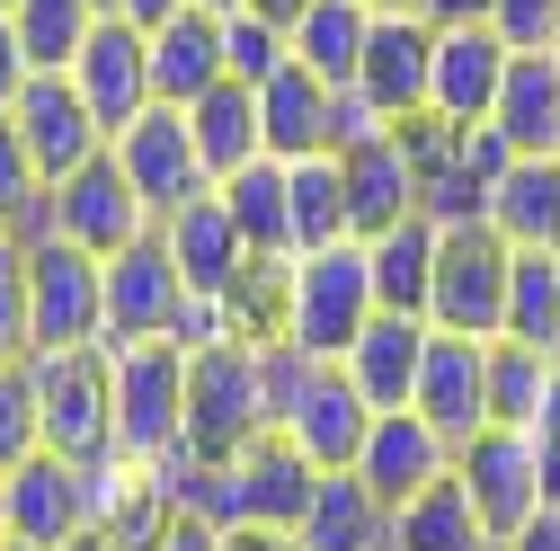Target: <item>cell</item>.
<instances>
[{
  "instance_id": "obj_1",
  "label": "cell",
  "mask_w": 560,
  "mask_h": 551,
  "mask_svg": "<svg viewBox=\"0 0 560 551\" xmlns=\"http://www.w3.org/2000/svg\"><path fill=\"white\" fill-rule=\"evenodd\" d=\"M383 303H374V258H365V241H329V249H312V258H294L285 276H276V338H294L303 356H347L365 338V320H374Z\"/></svg>"
},
{
  "instance_id": "obj_2",
  "label": "cell",
  "mask_w": 560,
  "mask_h": 551,
  "mask_svg": "<svg viewBox=\"0 0 560 551\" xmlns=\"http://www.w3.org/2000/svg\"><path fill=\"white\" fill-rule=\"evenodd\" d=\"M267 348L258 338H214V348H187V445L196 454H249L267 436Z\"/></svg>"
},
{
  "instance_id": "obj_3",
  "label": "cell",
  "mask_w": 560,
  "mask_h": 551,
  "mask_svg": "<svg viewBox=\"0 0 560 551\" xmlns=\"http://www.w3.org/2000/svg\"><path fill=\"white\" fill-rule=\"evenodd\" d=\"M27 383H36L45 454H62V462L116 454V365H107V348H36Z\"/></svg>"
},
{
  "instance_id": "obj_4",
  "label": "cell",
  "mask_w": 560,
  "mask_h": 551,
  "mask_svg": "<svg viewBox=\"0 0 560 551\" xmlns=\"http://www.w3.org/2000/svg\"><path fill=\"white\" fill-rule=\"evenodd\" d=\"M508 276L516 249L489 223H436V285H428V329L463 338H508Z\"/></svg>"
},
{
  "instance_id": "obj_5",
  "label": "cell",
  "mask_w": 560,
  "mask_h": 551,
  "mask_svg": "<svg viewBox=\"0 0 560 551\" xmlns=\"http://www.w3.org/2000/svg\"><path fill=\"white\" fill-rule=\"evenodd\" d=\"M116 365V454L161 462L187 445V348L178 338H143V348H107Z\"/></svg>"
},
{
  "instance_id": "obj_6",
  "label": "cell",
  "mask_w": 560,
  "mask_h": 551,
  "mask_svg": "<svg viewBox=\"0 0 560 551\" xmlns=\"http://www.w3.org/2000/svg\"><path fill=\"white\" fill-rule=\"evenodd\" d=\"M454 480L463 499L480 507L489 542H516L534 516H542V445L525 427H480L463 454H454Z\"/></svg>"
},
{
  "instance_id": "obj_7",
  "label": "cell",
  "mask_w": 560,
  "mask_h": 551,
  "mask_svg": "<svg viewBox=\"0 0 560 551\" xmlns=\"http://www.w3.org/2000/svg\"><path fill=\"white\" fill-rule=\"evenodd\" d=\"M27 303H36V348H107V258L72 241H36Z\"/></svg>"
},
{
  "instance_id": "obj_8",
  "label": "cell",
  "mask_w": 560,
  "mask_h": 551,
  "mask_svg": "<svg viewBox=\"0 0 560 551\" xmlns=\"http://www.w3.org/2000/svg\"><path fill=\"white\" fill-rule=\"evenodd\" d=\"M107 152H116V169L133 178V196L152 204V223L187 214L196 196H214V178H205V161H196V133H187V107H143Z\"/></svg>"
},
{
  "instance_id": "obj_9",
  "label": "cell",
  "mask_w": 560,
  "mask_h": 551,
  "mask_svg": "<svg viewBox=\"0 0 560 551\" xmlns=\"http://www.w3.org/2000/svg\"><path fill=\"white\" fill-rule=\"evenodd\" d=\"M187 312V276L170 258L161 232H143L133 249L107 258V348H143V338H178Z\"/></svg>"
},
{
  "instance_id": "obj_10",
  "label": "cell",
  "mask_w": 560,
  "mask_h": 551,
  "mask_svg": "<svg viewBox=\"0 0 560 551\" xmlns=\"http://www.w3.org/2000/svg\"><path fill=\"white\" fill-rule=\"evenodd\" d=\"M143 232H161V223H152V204L133 196V178L116 169V152H98L90 169H72V178L54 187V241H72L90 258H116V249H133Z\"/></svg>"
},
{
  "instance_id": "obj_11",
  "label": "cell",
  "mask_w": 560,
  "mask_h": 551,
  "mask_svg": "<svg viewBox=\"0 0 560 551\" xmlns=\"http://www.w3.org/2000/svg\"><path fill=\"white\" fill-rule=\"evenodd\" d=\"M10 125H19L27 161L45 169V187H62L72 169H90V161L107 152V125H98V116H90V98L72 90V72H36V81L19 90Z\"/></svg>"
},
{
  "instance_id": "obj_12",
  "label": "cell",
  "mask_w": 560,
  "mask_h": 551,
  "mask_svg": "<svg viewBox=\"0 0 560 551\" xmlns=\"http://www.w3.org/2000/svg\"><path fill=\"white\" fill-rule=\"evenodd\" d=\"M10 480V542L27 551H62V542H81L98 525L90 507V462H62V454H27L19 471H0Z\"/></svg>"
},
{
  "instance_id": "obj_13",
  "label": "cell",
  "mask_w": 560,
  "mask_h": 551,
  "mask_svg": "<svg viewBox=\"0 0 560 551\" xmlns=\"http://www.w3.org/2000/svg\"><path fill=\"white\" fill-rule=\"evenodd\" d=\"M72 90L90 98V116L107 125V143H116L143 107H161L152 98V36L133 19H98L90 45H81V62H72Z\"/></svg>"
},
{
  "instance_id": "obj_14",
  "label": "cell",
  "mask_w": 560,
  "mask_h": 551,
  "mask_svg": "<svg viewBox=\"0 0 560 551\" xmlns=\"http://www.w3.org/2000/svg\"><path fill=\"white\" fill-rule=\"evenodd\" d=\"M161 241H170V258H178V276H187V294H196V303H232V312H241L258 258H249V241L232 232L223 196H196L187 214H170Z\"/></svg>"
},
{
  "instance_id": "obj_15",
  "label": "cell",
  "mask_w": 560,
  "mask_h": 551,
  "mask_svg": "<svg viewBox=\"0 0 560 551\" xmlns=\"http://www.w3.org/2000/svg\"><path fill=\"white\" fill-rule=\"evenodd\" d=\"M428 81H436V27L409 19V10H374L357 90H365L392 125H418V116H428Z\"/></svg>"
},
{
  "instance_id": "obj_16",
  "label": "cell",
  "mask_w": 560,
  "mask_h": 551,
  "mask_svg": "<svg viewBox=\"0 0 560 551\" xmlns=\"http://www.w3.org/2000/svg\"><path fill=\"white\" fill-rule=\"evenodd\" d=\"M418 419H436L454 445H471L489 427V338L463 329H428V365H418Z\"/></svg>"
},
{
  "instance_id": "obj_17",
  "label": "cell",
  "mask_w": 560,
  "mask_h": 551,
  "mask_svg": "<svg viewBox=\"0 0 560 551\" xmlns=\"http://www.w3.org/2000/svg\"><path fill=\"white\" fill-rule=\"evenodd\" d=\"M454 436L436 427V419H418V409H383L374 419V436H365V454H357V480H374V490L400 507V499H418V490H436V480H454Z\"/></svg>"
},
{
  "instance_id": "obj_18",
  "label": "cell",
  "mask_w": 560,
  "mask_h": 551,
  "mask_svg": "<svg viewBox=\"0 0 560 551\" xmlns=\"http://www.w3.org/2000/svg\"><path fill=\"white\" fill-rule=\"evenodd\" d=\"M508 45L489 27H436V81H428V116L436 125H489L499 107V81H508Z\"/></svg>"
},
{
  "instance_id": "obj_19",
  "label": "cell",
  "mask_w": 560,
  "mask_h": 551,
  "mask_svg": "<svg viewBox=\"0 0 560 551\" xmlns=\"http://www.w3.org/2000/svg\"><path fill=\"white\" fill-rule=\"evenodd\" d=\"M338 178H347V223H357V241H383L392 223L418 214V161L400 143V125L357 143V152H338Z\"/></svg>"
},
{
  "instance_id": "obj_20",
  "label": "cell",
  "mask_w": 560,
  "mask_h": 551,
  "mask_svg": "<svg viewBox=\"0 0 560 551\" xmlns=\"http://www.w3.org/2000/svg\"><path fill=\"white\" fill-rule=\"evenodd\" d=\"M489 133H499L516 161H560V45L508 62L499 107H489Z\"/></svg>"
},
{
  "instance_id": "obj_21",
  "label": "cell",
  "mask_w": 560,
  "mask_h": 551,
  "mask_svg": "<svg viewBox=\"0 0 560 551\" xmlns=\"http://www.w3.org/2000/svg\"><path fill=\"white\" fill-rule=\"evenodd\" d=\"M223 214H232V232L249 241V258L258 267H294V169L285 161H249V169H232L223 187Z\"/></svg>"
},
{
  "instance_id": "obj_22",
  "label": "cell",
  "mask_w": 560,
  "mask_h": 551,
  "mask_svg": "<svg viewBox=\"0 0 560 551\" xmlns=\"http://www.w3.org/2000/svg\"><path fill=\"white\" fill-rule=\"evenodd\" d=\"M241 462V525H276V534H294L303 525V507H312V490H320V462L294 445V436H258L249 454H232Z\"/></svg>"
},
{
  "instance_id": "obj_23",
  "label": "cell",
  "mask_w": 560,
  "mask_h": 551,
  "mask_svg": "<svg viewBox=\"0 0 560 551\" xmlns=\"http://www.w3.org/2000/svg\"><path fill=\"white\" fill-rule=\"evenodd\" d=\"M223 81H232V54H223V19L214 10H178L170 27H152V98L161 107H196Z\"/></svg>"
},
{
  "instance_id": "obj_24",
  "label": "cell",
  "mask_w": 560,
  "mask_h": 551,
  "mask_svg": "<svg viewBox=\"0 0 560 551\" xmlns=\"http://www.w3.org/2000/svg\"><path fill=\"white\" fill-rule=\"evenodd\" d=\"M347 383L365 391V409L383 419V409H409L418 400V365H428V320H400V312H374L365 338L338 356Z\"/></svg>"
},
{
  "instance_id": "obj_25",
  "label": "cell",
  "mask_w": 560,
  "mask_h": 551,
  "mask_svg": "<svg viewBox=\"0 0 560 551\" xmlns=\"http://www.w3.org/2000/svg\"><path fill=\"white\" fill-rule=\"evenodd\" d=\"M303 551H392V499L357 471H320V490L294 525Z\"/></svg>"
},
{
  "instance_id": "obj_26",
  "label": "cell",
  "mask_w": 560,
  "mask_h": 551,
  "mask_svg": "<svg viewBox=\"0 0 560 551\" xmlns=\"http://www.w3.org/2000/svg\"><path fill=\"white\" fill-rule=\"evenodd\" d=\"M480 223L508 249H560V161H508L489 187Z\"/></svg>"
},
{
  "instance_id": "obj_27",
  "label": "cell",
  "mask_w": 560,
  "mask_h": 551,
  "mask_svg": "<svg viewBox=\"0 0 560 551\" xmlns=\"http://www.w3.org/2000/svg\"><path fill=\"white\" fill-rule=\"evenodd\" d=\"M365 36H374V0H312V10L285 27L294 62L312 81H329V90H347L365 72Z\"/></svg>"
},
{
  "instance_id": "obj_28",
  "label": "cell",
  "mask_w": 560,
  "mask_h": 551,
  "mask_svg": "<svg viewBox=\"0 0 560 551\" xmlns=\"http://www.w3.org/2000/svg\"><path fill=\"white\" fill-rule=\"evenodd\" d=\"M258 143H267V161L329 152V81H312L303 62H285V72L258 90Z\"/></svg>"
},
{
  "instance_id": "obj_29",
  "label": "cell",
  "mask_w": 560,
  "mask_h": 551,
  "mask_svg": "<svg viewBox=\"0 0 560 551\" xmlns=\"http://www.w3.org/2000/svg\"><path fill=\"white\" fill-rule=\"evenodd\" d=\"M365 258H374V303H383V312H400V320H428V285H436V223H428V214H409V223H392L383 241H365Z\"/></svg>"
},
{
  "instance_id": "obj_30",
  "label": "cell",
  "mask_w": 560,
  "mask_h": 551,
  "mask_svg": "<svg viewBox=\"0 0 560 551\" xmlns=\"http://www.w3.org/2000/svg\"><path fill=\"white\" fill-rule=\"evenodd\" d=\"M187 133H196V161H205V178H232V169H249L267 143H258V90H241V81H223V90H205L196 107H187Z\"/></svg>"
},
{
  "instance_id": "obj_31",
  "label": "cell",
  "mask_w": 560,
  "mask_h": 551,
  "mask_svg": "<svg viewBox=\"0 0 560 551\" xmlns=\"http://www.w3.org/2000/svg\"><path fill=\"white\" fill-rule=\"evenodd\" d=\"M392 551H499V542H489L480 507L463 499V480H436V490L392 507Z\"/></svg>"
},
{
  "instance_id": "obj_32",
  "label": "cell",
  "mask_w": 560,
  "mask_h": 551,
  "mask_svg": "<svg viewBox=\"0 0 560 551\" xmlns=\"http://www.w3.org/2000/svg\"><path fill=\"white\" fill-rule=\"evenodd\" d=\"M98 19H107V0H19V10H10V27H19L36 72H72Z\"/></svg>"
},
{
  "instance_id": "obj_33",
  "label": "cell",
  "mask_w": 560,
  "mask_h": 551,
  "mask_svg": "<svg viewBox=\"0 0 560 551\" xmlns=\"http://www.w3.org/2000/svg\"><path fill=\"white\" fill-rule=\"evenodd\" d=\"M560 348H525V338H489V427H525L542 419V383Z\"/></svg>"
},
{
  "instance_id": "obj_34",
  "label": "cell",
  "mask_w": 560,
  "mask_h": 551,
  "mask_svg": "<svg viewBox=\"0 0 560 551\" xmlns=\"http://www.w3.org/2000/svg\"><path fill=\"white\" fill-rule=\"evenodd\" d=\"M285 169H294V258H312V249H329V241H357L338 152H312V161H285Z\"/></svg>"
},
{
  "instance_id": "obj_35",
  "label": "cell",
  "mask_w": 560,
  "mask_h": 551,
  "mask_svg": "<svg viewBox=\"0 0 560 551\" xmlns=\"http://www.w3.org/2000/svg\"><path fill=\"white\" fill-rule=\"evenodd\" d=\"M0 232L10 241H54V187H45V169L27 161V143H19V125L0 116Z\"/></svg>"
},
{
  "instance_id": "obj_36",
  "label": "cell",
  "mask_w": 560,
  "mask_h": 551,
  "mask_svg": "<svg viewBox=\"0 0 560 551\" xmlns=\"http://www.w3.org/2000/svg\"><path fill=\"white\" fill-rule=\"evenodd\" d=\"M508 338H525V348H560V249H516Z\"/></svg>"
},
{
  "instance_id": "obj_37",
  "label": "cell",
  "mask_w": 560,
  "mask_h": 551,
  "mask_svg": "<svg viewBox=\"0 0 560 551\" xmlns=\"http://www.w3.org/2000/svg\"><path fill=\"white\" fill-rule=\"evenodd\" d=\"M223 54H232V81H241V90H267V81L294 62L285 27H267L258 10H232V19H223Z\"/></svg>"
},
{
  "instance_id": "obj_38",
  "label": "cell",
  "mask_w": 560,
  "mask_h": 551,
  "mask_svg": "<svg viewBox=\"0 0 560 551\" xmlns=\"http://www.w3.org/2000/svg\"><path fill=\"white\" fill-rule=\"evenodd\" d=\"M36 356V303H27V241L0 232V365Z\"/></svg>"
},
{
  "instance_id": "obj_39",
  "label": "cell",
  "mask_w": 560,
  "mask_h": 551,
  "mask_svg": "<svg viewBox=\"0 0 560 551\" xmlns=\"http://www.w3.org/2000/svg\"><path fill=\"white\" fill-rule=\"evenodd\" d=\"M27 454H45V427H36V383H27V365H0V471H19Z\"/></svg>"
},
{
  "instance_id": "obj_40",
  "label": "cell",
  "mask_w": 560,
  "mask_h": 551,
  "mask_svg": "<svg viewBox=\"0 0 560 551\" xmlns=\"http://www.w3.org/2000/svg\"><path fill=\"white\" fill-rule=\"evenodd\" d=\"M489 36L508 54H551L560 45V0H489Z\"/></svg>"
},
{
  "instance_id": "obj_41",
  "label": "cell",
  "mask_w": 560,
  "mask_h": 551,
  "mask_svg": "<svg viewBox=\"0 0 560 551\" xmlns=\"http://www.w3.org/2000/svg\"><path fill=\"white\" fill-rule=\"evenodd\" d=\"M374 133H392V116L347 81V90H329V152H357V143H374Z\"/></svg>"
},
{
  "instance_id": "obj_42",
  "label": "cell",
  "mask_w": 560,
  "mask_h": 551,
  "mask_svg": "<svg viewBox=\"0 0 560 551\" xmlns=\"http://www.w3.org/2000/svg\"><path fill=\"white\" fill-rule=\"evenodd\" d=\"M36 81V62H27V45H19V27H10V10H0V116L19 107V90Z\"/></svg>"
},
{
  "instance_id": "obj_43",
  "label": "cell",
  "mask_w": 560,
  "mask_h": 551,
  "mask_svg": "<svg viewBox=\"0 0 560 551\" xmlns=\"http://www.w3.org/2000/svg\"><path fill=\"white\" fill-rule=\"evenodd\" d=\"M152 551H223V534L205 525V516H170V534H161Z\"/></svg>"
},
{
  "instance_id": "obj_44",
  "label": "cell",
  "mask_w": 560,
  "mask_h": 551,
  "mask_svg": "<svg viewBox=\"0 0 560 551\" xmlns=\"http://www.w3.org/2000/svg\"><path fill=\"white\" fill-rule=\"evenodd\" d=\"M428 27H489V0H418Z\"/></svg>"
},
{
  "instance_id": "obj_45",
  "label": "cell",
  "mask_w": 560,
  "mask_h": 551,
  "mask_svg": "<svg viewBox=\"0 0 560 551\" xmlns=\"http://www.w3.org/2000/svg\"><path fill=\"white\" fill-rule=\"evenodd\" d=\"M178 10H187V0H107V19H133L143 36H152V27H170Z\"/></svg>"
},
{
  "instance_id": "obj_46",
  "label": "cell",
  "mask_w": 560,
  "mask_h": 551,
  "mask_svg": "<svg viewBox=\"0 0 560 551\" xmlns=\"http://www.w3.org/2000/svg\"><path fill=\"white\" fill-rule=\"evenodd\" d=\"M223 551H303V542H294V534H276V525H232Z\"/></svg>"
},
{
  "instance_id": "obj_47",
  "label": "cell",
  "mask_w": 560,
  "mask_h": 551,
  "mask_svg": "<svg viewBox=\"0 0 560 551\" xmlns=\"http://www.w3.org/2000/svg\"><path fill=\"white\" fill-rule=\"evenodd\" d=\"M499 551H560V507H542V516H534L516 542H499Z\"/></svg>"
},
{
  "instance_id": "obj_48",
  "label": "cell",
  "mask_w": 560,
  "mask_h": 551,
  "mask_svg": "<svg viewBox=\"0 0 560 551\" xmlns=\"http://www.w3.org/2000/svg\"><path fill=\"white\" fill-rule=\"evenodd\" d=\"M534 445H560V356H551V383H542V419H534Z\"/></svg>"
},
{
  "instance_id": "obj_49",
  "label": "cell",
  "mask_w": 560,
  "mask_h": 551,
  "mask_svg": "<svg viewBox=\"0 0 560 551\" xmlns=\"http://www.w3.org/2000/svg\"><path fill=\"white\" fill-rule=\"evenodd\" d=\"M249 10H258V19H267V27H294V19H303V10H312V0H249Z\"/></svg>"
},
{
  "instance_id": "obj_50",
  "label": "cell",
  "mask_w": 560,
  "mask_h": 551,
  "mask_svg": "<svg viewBox=\"0 0 560 551\" xmlns=\"http://www.w3.org/2000/svg\"><path fill=\"white\" fill-rule=\"evenodd\" d=\"M542 507H560V445H542Z\"/></svg>"
},
{
  "instance_id": "obj_51",
  "label": "cell",
  "mask_w": 560,
  "mask_h": 551,
  "mask_svg": "<svg viewBox=\"0 0 560 551\" xmlns=\"http://www.w3.org/2000/svg\"><path fill=\"white\" fill-rule=\"evenodd\" d=\"M62 551H125V542H116V534H98V525H90V534H81V542H62Z\"/></svg>"
},
{
  "instance_id": "obj_52",
  "label": "cell",
  "mask_w": 560,
  "mask_h": 551,
  "mask_svg": "<svg viewBox=\"0 0 560 551\" xmlns=\"http://www.w3.org/2000/svg\"><path fill=\"white\" fill-rule=\"evenodd\" d=\"M187 10H214V19H232V10H249V0H187Z\"/></svg>"
},
{
  "instance_id": "obj_53",
  "label": "cell",
  "mask_w": 560,
  "mask_h": 551,
  "mask_svg": "<svg viewBox=\"0 0 560 551\" xmlns=\"http://www.w3.org/2000/svg\"><path fill=\"white\" fill-rule=\"evenodd\" d=\"M0 551H10V480H0Z\"/></svg>"
},
{
  "instance_id": "obj_54",
  "label": "cell",
  "mask_w": 560,
  "mask_h": 551,
  "mask_svg": "<svg viewBox=\"0 0 560 551\" xmlns=\"http://www.w3.org/2000/svg\"><path fill=\"white\" fill-rule=\"evenodd\" d=\"M374 10H409V19H418V0H374Z\"/></svg>"
},
{
  "instance_id": "obj_55",
  "label": "cell",
  "mask_w": 560,
  "mask_h": 551,
  "mask_svg": "<svg viewBox=\"0 0 560 551\" xmlns=\"http://www.w3.org/2000/svg\"><path fill=\"white\" fill-rule=\"evenodd\" d=\"M0 10H19V0H0Z\"/></svg>"
},
{
  "instance_id": "obj_56",
  "label": "cell",
  "mask_w": 560,
  "mask_h": 551,
  "mask_svg": "<svg viewBox=\"0 0 560 551\" xmlns=\"http://www.w3.org/2000/svg\"><path fill=\"white\" fill-rule=\"evenodd\" d=\"M10 551H27V542H10Z\"/></svg>"
}]
</instances>
